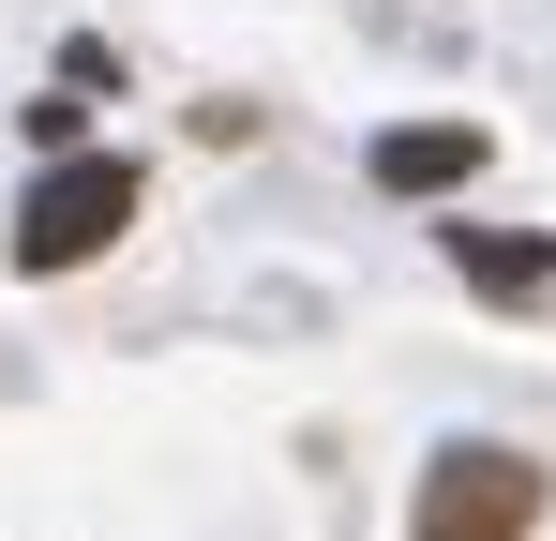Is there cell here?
Returning a JSON list of instances; mask_svg holds the SVG:
<instances>
[{
    "mask_svg": "<svg viewBox=\"0 0 556 541\" xmlns=\"http://www.w3.org/2000/svg\"><path fill=\"white\" fill-rule=\"evenodd\" d=\"M121 226H136V166L121 151H61L30 180V211H15V270H91Z\"/></svg>",
    "mask_w": 556,
    "mask_h": 541,
    "instance_id": "obj_2",
    "label": "cell"
},
{
    "mask_svg": "<svg viewBox=\"0 0 556 541\" xmlns=\"http://www.w3.org/2000/svg\"><path fill=\"white\" fill-rule=\"evenodd\" d=\"M376 180L391 196H452V180H481V136L466 121H406V136H376Z\"/></svg>",
    "mask_w": 556,
    "mask_h": 541,
    "instance_id": "obj_3",
    "label": "cell"
},
{
    "mask_svg": "<svg viewBox=\"0 0 556 541\" xmlns=\"http://www.w3.org/2000/svg\"><path fill=\"white\" fill-rule=\"evenodd\" d=\"M527 527H542V451H511V437L437 451L406 496V541H527Z\"/></svg>",
    "mask_w": 556,
    "mask_h": 541,
    "instance_id": "obj_1",
    "label": "cell"
},
{
    "mask_svg": "<svg viewBox=\"0 0 556 541\" xmlns=\"http://www.w3.org/2000/svg\"><path fill=\"white\" fill-rule=\"evenodd\" d=\"M452 256H466V286H496V301H542V286H556L542 241H496V226H452Z\"/></svg>",
    "mask_w": 556,
    "mask_h": 541,
    "instance_id": "obj_4",
    "label": "cell"
}]
</instances>
